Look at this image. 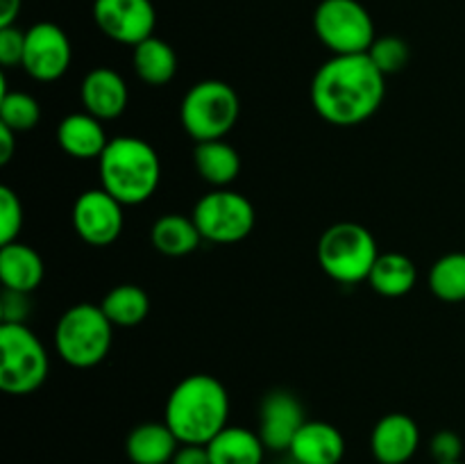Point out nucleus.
<instances>
[{
    "mask_svg": "<svg viewBox=\"0 0 465 464\" xmlns=\"http://www.w3.org/2000/svg\"><path fill=\"white\" fill-rule=\"evenodd\" d=\"M25 50V30L18 25L0 27V64L5 68L21 66Z\"/></svg>",
    "mask_w": 465,
    "mask_h": 464,
    "instance_id": "30",
    "label": "nucleus"
},
{
    "mask_svg": "<svg viewBox=\"0 0 465 464\" xmlns=\"http://www.w3.org/2000/svg\"><path fill=\"white\" fill-rule=\"evenodd\" d=\"M366 282L375 294L386 296V298H400L416 287L418 268L413 259L404 253H380Z\"/></svg>",
    "mask_w": 465,
    "mask_h": 464,
    "instance_id": "23",
    "label": "nucleus"
},
{
    "mask_svg": "<svg viewBox=\"0 0 465 464\" xmlns=\"http://www.w3.org/2000/svg\"><path fill=\"white\" fill-rule=\"evenodd\" d=\"M193 221L203 239L212 244H239L257 223V212L248 196L230 189H213L204 194L193 207Z\"/></svg>",
    "mask_w": 465,
    "mask_h": 464,
    "instance_id": "9",
    "label": "nucleus"
},
{
    "mask_svg": "<svg viewBox=\"0 0 465 464\" xmlns=\"http://www.w3.org/2000/svg\"><path fill=\"white\" fill-rule=\"evenodd\" d=\"M114 328H136L150 314V296L139 285H118L100 303Z\"/></svg>",
    "mask_w": 465,
    "mask_h": 464,
    "instance_id": "25",
    "label": "nucleus"
},
{
    "mask_svg": "<svg viewBox=\"0 0 465 464\" xmlns=\"http://www.w3.org/2000/svg\"><path fill=\"white\" fill-rule=\"evenodd\" d=\"M73 62V45L57 23L41 21L25 30L21 68L36 82H54L66 76Z\"/></svg>",
    "mask_w": 465,
    "mask_h": 464,
    "instance_id": "10",
    "label": "nucleus"
},
{
    "mask_svg": "<svg viewBox=\"0 0 465 464\" xmlns=\"http://www.w3.org/2000/svg\"><path fill=\"white\" fill-rule=\"evenodd\" d=\"M125 205L114 198L112 194L98 187V189H86L73 203L71 221L75 227L77 237L84 244L103 248V246L114 244L121 237L123 226H125Z\"/></svg>",
    "mask_w": 465,
    "mask_h": 464,
    "instance_id": "11",
    "label": "nucleus"
},
{
    "mask_svg": "<svg viewBox=\"0 0 465 464\" xmlns=\"http://www.w3.org/2000/svg\"><path fill=\"white\" fill-rule=\"evenodd\" d=\"M171 464H212L207 446L203 444H180Z\"/></svg>",
    "mask_w": 465,
    "mask_h": 464,
    "instance_id": "33",
    "label": "nucleus"
},
{
    "mask_svg": "<svg viewBox=\"0 0 465 464\" xmlns=\"http://www.w3.org/2000/svg\"><path fill=\"white\" fill-rule=\"evenodd\" d=\"M94 21L107 39L123 45H139L157 25L153 0H94Z\"/></svg>",
    "mask_w": 465,
    "mask_h": 464,
    "instance_id": "12",
    "label": "nucleus"
},
{
    "mask_svg": "<svg viewBox=\"0 0 465 464\" xmlns=\"http://www.w3.org/2000/svg\"><path fill=\"white\" fill-rule=\"evenodd\" d=\"M23 0H0V27L16 25Z\"/></svg>",
    "mask_w": 465,
    "mask_h": 464,
    "instance_id": "34",
    "label": "nucleus"
},
{
    "mask_svg": "<svg viewBox=\"0 0 465 464\" xmlns=\"http://www.w3.org/2000/svg\"><path fill=\"white\" fill-rule=\"evenodd\" d=\"M44 259L32 246L23 241L0 246V280L9 291L32 294L44 282Z\"/></svg>",
    "mask_w": 465,
    "mask_h": 464,
    "instance_id": "18",
    "label": "nucleus"
},
{
    "mask_svg": "<svg viewBox=\"0 0 465 464\" xmlns=\"http://www.w3.org/2000/svg\"><path fill=\"white\" fill-rule=\"evenodd\" d=\"M289 453L298 464H341L345 437L327 421H304L291 441Z\"/></svg>",
    "mask_w": 465,
    "mask_h": 464,
    "instance_id": "16",
    "label": "nucleus"
},
{
    "mask_svg": "<svg viewBox=\"0 0 465 464\" xmlns=\"http://www.w3.org/2000/svg\"><path fill=\"white\" fill-rule=\"evenodd\" d=\"M23 203L12 187H0V246L18 241L23 230Z\"/></svg>",
    "mask_w": 465,
    "mask_h": 464,
    "instance_id": "29",
    "label": "nucleus"
},
{
    "mask_svg": "<svg viewBox=\"0 0 465 464\" xmlns=\"http://www.w3.org/2000/svg\"><path fill=\"white\" fill-rule=\"evenodd\" d=\"M100 187L123 205H141L154 196L162 182V159L141 136H114L98 157Z\"/></svg>",
    "mask_w": 465,
    "mask_h": 464,
    "instance_id": "3",
    "label": "nucleus"
},
{
    "mask_svg": "<svg viewBox=\"0 0 465 464\" xmlns=\"http://www.w3.org/2000/svg\"><path fill=\"white\" fill-rule=\"evenodd\" d=\"M50 371L44 341L25 323L0 326V389L9 396H27L39 389Z\"/></svg>",
    "mask_w": 465,
    "mask_h": 464,
    "instance_id": "7",
    "label": "nucleus"
},
{
    "mask_svg": "<svg viewBox=\"0 0 465 464\" xmlns=\"http://www.w3.org/2000/svg\"><path fill=\"white\" fill-rule=\"evenodd\" d=\"M241 98L223 80L195 82L180 103L182 127L195 144L225 139L239 123Z\"/></svg>",
    "mask_w": 465,
    "mask_h": 464,
    "instance_id": "6",
    "label": "nucleus"
},
{
    "mask_svg": "<svg viewBox=\"0 0 465 464\" xmlns=\"http://www.w3.org/2000/svg\"><path fill=\"white\" fill-rule=\"evenodd\" d=\"M436 464H465V462H461V459H457V462H436Z\"/></svg>",
    "mask_w": 465,
    "mask_h": 464,
    "instance_id": "36",
    "label": "nucleus"
},
{
    "mask_svg": "<svg viewBox=\"0 0 465 464\" xmlns=\"http://www.w3.org/2000/svg\"><path fill=\"white\" fill-rule=\"evenodd\" d=\"M380 257V248L366 226L341 221L327 227L318 239V264L334 282L359 285L368 280Z\"/></svg>",
    "mask_w": 465,
    "mask_h": 464,
    "instance_id": "5",
    "label": "nucleus"
},
{
    "mask_svg": "<svg viewBox=\"0 0 465 464\" xmlns=\"http://www.w3.org/2000/svg\"><path fill=\"white\" fill-rule=\"evenodd\" d=\"M150 241H153L154 250L166 257H184L198 248L203 235H200L193 217L171 212L154 221L153 230H150Z\"/></svg>",
    "mask_w": 465,
    "mask_h": 464,
    "instance_id": "22",
    "label": "nucleus"
},
{
    "mask_svg": "<svg viewBox=\"0 0 465 464\" xmlns=\"http://www.w3.org/2000/svg\"><path fill=\"white\" fill-rule=\"evenodd\" d=\"M368 57L372 59V64L384 76H395V73H400L409 64V45L400 36H377L375 44L368 50Z\"/></svg>",
    "mask_w": 465,
    "mask_h": 464,
    "instance_id": "28",
    "label": "nucleus"
},
{
    "mask_svg": "<svg viewBox=\"0 0 465 464\" xmlns=\"http://www.w3.org/2000/svg\"><path fill=\"white\" fill-rule=\"evenodd\" d=\"M430 291L443 303H463L465 300V253H448L436 259L427 276Z\"/></svg>",
    "mask_w": 465,
    "mask_h": 464,
    "instance_id": "26",
    "label": "nucleus"
},
{
    "mask_svg": "<svg viewBox=\"0 0 465 464\" xmlns=\"http://www.w3.org/2000/svg\"><path fill=\"white\" fill-rule=\"evenodd\" d=\"M41 105L35 96L25 91H3L0 94V126L9 127L16 135L30 132L39 126Z\"/></svg>",
    "mask_w": 465,
    "mask_h": 464,
    "instance_id": "27",
    "label": "nucleus"
},
{
    "mask_svg": "<svg viewBox=\"0 0 465 464\" xmlns=\"http://www.w3.org/2000/svg\"><path fill=\"white\" fill-rule=\"evenodd\" d=\"M30 294H21V291H3V305H0V317L3 323H25L27 312H30Z\"/></svg>",
    "mask_w": 465,
    "mask_h": 464,
    "instance_id": "32",
    "label": "nucleus"
},
{
    "mask_svg": "<svg viewBox=\"0 0 465 464\" xmlns=\"http://www.w3.org/2000/svg\"><path fill=\"white\" fill-rule=\"evenodd\" d=\"M132 66H134V73L141 82L150 86H163L175 77L177 55L171 44L153 35L150 39L134 45Z\"/></svg>",
    "mask_w": 465,
    "mask_h": 464,
    "instance_id": "24",
    "label": "nucleus"
},
{
    "mask_svg": "<svg viewBox=\"0 0 465 464\" xmlns=\"http://www.w3.org/2000/svg\"><path fill=\"white\" fill-rule=\"evenodd\" d=\"M212 464H262L266 444L259 432L243 426H227L207 444Z\"/></svg>",
    "mask_w": 465,
    "mask_h": 464,
    "instance_id": "20",
    "label": "nucleus"
},
{
    "mask_svg": "<svg viewBox=\"0 0 465 464\" xmlns=\"http://www.w3.org/2000/svg\"><path fill=\"white\" fill-rule=\"evenodd\" d=\"M57 144L64 153L75 159H98L107 148L109 139L103 121L82 109L59 121Z\"/></svg>",
    "mask_w": 465,
    "mask_h": 464,
    "instance_id": "17",
    "label": "nucleus"
},
{
    "mask_svg": "<svg viewBox=\"0 0 465 464\" xmlns=\"http://www.w3.org/2000/svg\"><path fill=\"white\" fill-rule=\"evenodd\" d=\"M180 449L166 421H148L132 428L125 439V453L132 464H171Z\"/></svg>",
    "mask_w": 465,
    "mask_h": 464,
    "instance_id": "19",
    "label": "nucleus"
},
{
    "mask_svg": "<svg viewBox=\"0 0 465 464\" xmlns=\"http://www.w3.org/2000/svg\"><path fill=\"white\" fill-rule=\"evenodd\" d=\"M302 403L291 391L275 389L263 398L259 412V437L271 450H289L291 441L302 428Z\"/></svg>",
    "mask_w": 465,
    "mask_h": 464,
    "instance_id": "13",
    "label": "nucleus"
},
{
    "mask_svg": "<svg viewBox=\"0 0 465 464\" xmlns=\"http://www.w3.org/2000/svg\"><path fill=\"white\" fill-rule=\"evenodd\" d=\"M313 30L331 55H361L375 44V23L359 0H321Z\"/></svg>",
    "mask_w": 465,
    "mask_h": 464,
    "instance_id": "8",
    "label": "nucleus"
},
{
    "mask_svg": "<svg viewBox=\"0 0 465 464\" xmlns=\"http://www.w3.org/2000/svg\"><path fill=\"white\" fill-rule=\"evenodd\" d=\"M312 105L336 127H354L377 114L386 96V76L368 53L331 55L312 80Z\"/></svg>",
    "mask_w": 465,
    "mask_h": 464,
    "instance_id": "1",
    "label": "nucleus"
},
{
    "mask_svg": "<svg viewBox=\"0 0 465 464\" xmlns=\"http://www.w3.org/2000/svg\"><path fill=\"white\" fill-rule=\"evenodd\" d=\"M16 150V132L0 126V164H7Z\"/></svg>",
    "mask_w": 465,
    "mask_h": 464,
    "instance_id": "35",
    "label": "nucleus"
},
{
    "mask_svg": "<svg viewBox=\"0 0 465 464\" xmlns=\"http://www.w3.org/2000/svg\"><path fill=\"white\" fill-rule=\"evenodd\" d=\"M430 450L436 462H457V459H461L463 441L457 432L440 430L431 437Z\"/></svg>",
    "mask_w": 465,
    "mask_h": 464,
    "instance_id": "31",
    "label": "nucleus"
},
{
    "mask_svg": "<svg viewBox=\"0 0 465 464\" xmlns=\"http://www.w3.org/2000/svg\"><path fill=\"white\" fill-rule=\"evenodd\" d=\"M193 164L198 176L213 189H225L241 173L239 150L223 139L195 144Z\"/></svg>",
    "mask_w": 465,
    "mask_h": 464,
    "instance_id": "21",
    "label": "nucleus"
},
{
    "mask_svg": "<svg viewBox=\"0 0 465 464\" xmlns=\"http://www.w3.org/2000/svg\"><path fill=\"white\" fill-rule=\"evenodd\" d=\"M80 100L84 112L100 121H114L130 103V89L118 71L109 66L91 68L80 85Z\"/></svg>",
    "mask_w": 465,
    "mask_h": 464,
    "instance_id": "15",
    "label": "nucleus"
},
{
    "mask_svg": "<svg viewBox=\"0 0 465 464\" xmlns=\"http://www.w3.org/2000/svg\"><path fill=\"white\" fill-rule=\"evenodd\" d=\"M112 341L114 323L100 305H73L54 326V348L62 362L73 368L98 367L112 350Z\"/></svg>",
    "mask_w": 465,
    "mask_h": 464,
    "instance_id": "4",
    "label": "nucleus"
},
{
    "mask_svg": "<svg viewBox=\"0 0 465 464\" xmlns=\"http://www.w3.org/2000/svg\"><path fill=\"white\" fill-rule=\"evenodd\" d=\"M420 446V428L409 414L391 412L371 432V453L380 464H407Z\"/></svg>",
    "mask_w": 465,
    "mask_h": 464,
    "instance_id": "14",
    "label": "nucleus"
},
{
    "mask_svg": "<svg viewBox=\"0 0 465 464\" xmlns=\"http://www.w3.org/2000/svg\"><path fill=\"white\" fill-rule=\"evenodd\" d=\"M230 417V396L225 385L209 373L186 376L173 387L163 408V421L180 444L207 446Z\"/></svg>",
    "mask_w": 465,
    "mask_h": 464,
    "instance_id": "2",
    "label": "nucleus"
}]
</instances>
